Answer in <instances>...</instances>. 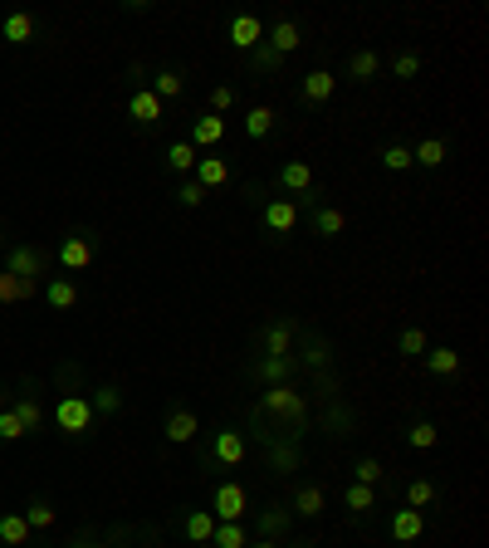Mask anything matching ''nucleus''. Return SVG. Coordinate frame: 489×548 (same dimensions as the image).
<instances>
[{
  "mask_svg": "<svg viewBox=\"0 0 489 548\" xmlns=\"http://www.w3.org/2000/svg\"><path fill=\"white\" fill-rule=\"evenodd\" d=\"M255 417H274L279 426H284L279 436L304 441V426H308V397L294 387V382H279V387H265V392H259Z\"/></svg>",
  "mask_w": 489,
  "mask_h": 548,
  "instance_id": "f257e3e1",
  "label": "nucleus"
},
{
  "mask_svg": "<svg viewBox=\"0 0 489 548\" xmlns=\"http://www.w3.org/2000/svg\"><path fill=\"white\" fill-rule=\"evenodd\" d=\"M55 426L64 431V436H89L93 431V407H89V397H59V407H55Z\"/></svg>",
  "mask_w": 489,
  "mask_h": 548,
  "instance_id": "f03ea898",
  "label": "nucleus"
},
{
  "mask_svg": "<svg viewBox=\"0 0 489 548\" xmlns=\"http://www.w3.org/2000/svg\"><path fill=\"white\" fill-rule=\"evenodd\" d=\"M211 514H215V524L245 519V514H249V490L240 480H221V485H215V494H211Z\"/></svg>",
  "mask_w": 489,
  "mask_h": 548,
  "instance_id": "7ed1b4c3",
  "label": "nucleus"
},
{
  "mask_svg": "<svg viewBox=\"0 0 489 548\" xmlns=\"http://www.w3.org/2000/svg\"><path fill=\"white\" fill-rule=\"evenodd\" d=\"M259 221H265V231H269V235H294L304 215H299L294 196H274V201H265V211H259Z\"/></svg>",
  "mask_w": 489,
  "mask_h": 548,
  "instance_id": "20e7f679",
  "label": "nucleus"
},
{
  "mask_svg": "<svg viewBox=\"0 0 489 548\" xmlns=\"http://www.w3.org/2000/svg\"><path fill=\"white\" fill-rule=\"evenodd\" d=\"M304 333V324H299L294 314H279V318H269L265 324V353L269 358H284V353H294V338Z\"/></svg>",
  "mask_w": 489,
  "mask_h": 548,
  "instance_id": "39448f33",
  "label": "nucleus"
},
{
  "mask_svg": "<svg viewBox=\"0 0 489 548\" xmlns=\"http://www.w3.org/2000/svg\"><path fill=\"white\" fill-rule=\"evenodd\" d=\"M45 255L35 250V245H10L5 250V274H15V279H30V284H39L45 279Z\"/></svg>",
  "mask_w": 489,
  "mask_h": 548,
  "instance_id": "423d86ee",
  "label": "nucleus"
},
{
  "mask_svg": "<svg viewBox=\"0 0 489 548\" xmlns=\"http://www.w3.org/2000/svg\"><path fill=\"white\" fill-rule=\"evenodd\" d=\"M93 260H98V250H93V240L83 231H74V235H64V240H59V265H64L69 274L89 270Z\"/></svg>",
  "mask_w": 489,
  "mask_h": 548,
  "instance_id": "0eeeda50",
  "label": "nucleus"
},
{
  "mask_svg": "<svg viewBox=\"0 0 489 548\" xmlns=\"http://www.w3.org/2000/svg\"><path fill=\"white\" fill-rule=\"evenodd\" d=\"M245 451H249L245 431L225 426V431H215V436H211V456H206V460H215V465H240Z\"/></svg>",
  "mask_w": 489,
  "mask_h": 548,
  "instance_id": "6e6552de",
  "label": "nucleus"
},
{
  "mask_svg": "<svg viewBox=\"0 0 489 548\" xmlns=\"http://www.w3.org/2000/svg\"><path fill=\"white\" fill-rule=\"evenodd\" d=\"M265 45L274 49V55H284V59H289L299 45H304V30H299V20H294V15H279L274 25L265 30Z\"/></svg>",
  "mask_w": 489,
  "mask_h": 548,
  "instance_id": "1a4fd4ad",
  "label": "nucleus"
},
{
  "mask_svg": "<svg viewBox=\"0 0 489 548\" xmlns=\"http://www.w3.org/2000/svg\"><path fill=\"white\" fill-rule=\"evenodd\" d=\"M225 39H231V45L240 49V55H249V49H255L259 39H265V20L249 15V10H240V15L231 20V30H225Z\"/></svg>",
  "mask_w": 489,
  "mask_h": 548,
  "instance_id": "9d476101",
  "label": "nucleus"
},
{
  "mask_svg": "<svg viewBox=\"0 0 489 548\" xmlns=\"http://www.w3.org/2000/svg\"><path fill=\"white\" fill-rule=\"evenodd\" d=\"M162 436H166V446H191L196 436H201V421H196V411H186V407H176L172 417H166V426H162Z\"/></svg>",
  "mask_w": 489,
  "mask_h": 548,
  "instance_id": "9b49d317",
  "label": "nucleus"
},
{
  "mask_svg": "<svg viewBox=\"0 0 489 548\" xmlns=\"http://www.w3.org/2000/svg\"><path fill=\"white\" fill-rule=\"evenodd\" d=\"M289 524H294V514H289L284 504H265V510L255 514V534L259 539H274V544H284Z\"/></svg>",
  "mask_w": 489,
  "mask_h": 548,
  "instance_id": "f8f14e48",
  "label": "nucleus"
},
{
  "mask_svg": "<svg viewBox=\"0 0 489 548\" xmlns=\"http://www.w3.org/2000/svg\"><path fill=\"white\" fill-rule=\"evenodd\" d=\"M186 142H191L196 152H201V148H221V142H225V118H221V113H201V118H191V138H186Z\"/></svg>",
  "mask_w": 489,
  "mask_h": 548,
  "instance_id": "ddd939ff",
  "label": "nucleus"
},
{
  "mask_svg": "<svg viewBox=\"0 0 489 548\" xmlns=\"http://www.w3.org/2000/svg\"><path fill=\"white\" fill-rule=\"evenodd\" d=\"M128 113H132V122H142V128H157V122L166 118V103L152 89H138L128 98Z\"/></svg>",
  "mask_w": 489,
  "mask_h": 548,
  "instance_id": "4468645a",
  "label": "nucleus"
},
{
  "mask_svg": "<svg viewBox=\"0 0 489 548\" xmlns=\"http://www.w3.org/2000/svg\"><path fill=\"white\" fill-rule=\"evenodd\" d=\"M274 181H279V191H289V196H304L308 186H314V167H308V162H299V157H289L284 167L274 172Z\"/></svg>",
  "mask_w": 489,
  "mask_h": 548,
  "instance_id": "2eb2a0df",
  "label": "nucleus"
},
{
  "mask_svg": "<svg viewBox=\"0 0 489 548\" xmlns=\"http://www.w3.org/2000/svg\"><path fill=\"white\" fill-rule=\"evenodd\" d=\"M299 367H304V363H299L294 353H284V358H269V353H265V358L255 363V377H259V382H269V387H279V382H289Z\"/></svg>",
  "mask_w": 489,
  "mask_h": 548,
  "instance_id": "dca6fc26",
  "label": "nucleus"
},
{
  "mask_svg": "<svg viewBox=\"0 0 489 548\" xmlns=\"http://www.w3.org/2000/svg\"><path fill=\"white\" fill-rule=\"evenodd\" d=\"M35 35H39V25H35L30 10H10L5 25H0V39H5V45H30Z\"/></svg>",
  "mask_w": 489,
  "mask_h": 548,
  "instance_id": "f3484780",
  "label": "nucleus"
},
{
  "mask_svg": "<svg viewBox=\"0 0 489 548\" xmlns=\"http://www.w3.org/2000/svg\"><path fill=\"white\" fill-rule=\"evenodd\" d=\"M333 89H338V74H328V69H308L304 84H299V98L304 103H328Z\"/></svg>",
  "mask_w": 489,
  "mask_h": 548,
  "instance_id": "a211bd4d",
  "label": "nucleus"
},
{
  "mask_svg": "<svg viewBox=\"0 0 489 548\" xmlns=\"http://www.w3.org/2000/svg\"><path fill=\"white\" fill-rule=\"evenodd\" d=\"M196 181L206 186V191H221V186H231V162L225 157H196Z\"/></svg>",
  "mask_w": 489,
  "mask_h": 548,
  "instance_id": "6ab92c4d",
  "label": "nucleus"
},
{
  "mask_svg": "<svg viewBox=\"0 0 489 548\" xmlns=\"http://www.w3.org/2000/svg\"><path fill=\"white\" fill-rule=\"evenodd\" d=\"M289 514H299V519H318V514H324V485L318 480H304L294 490V510Z\"/></svg>",
  "mask_w": 489,
  "mask_h": 548,
  "instance_id": "aec40b11",
  "label": "nucleus"
},
{
  "mask_svg": "<svg viewBox=\"0 0 489 548\" xmlns=\"http://www.w3.org/2000/svg\"><path fill=\"white\" fill-rule=\"evenodd\" d=\"M426 534V510H397L392 514V539L397 544H416Z\"/></svg>",
  "mask_w": 489,
  "mask_h": 548,
  "instance_id": "412c9836",
  "label": "nucleus"
},
{
  "mask_svg": "<svg viewBox=\"0 0 489 548\" xmlns=\"http://www.w3.org/2000/svg\"><path fill=\"white\" fill-rule=\"evenodd\" d=\"M308 225H314V235H324V240H333V235L348 231V215L338 211V206H318V211H308Z\"/></svg>",
  "mask_w": 489,
  "mask_h": 548,
  "instance_id": "4be33fe9",
  "label": "nucleus"
},
{
  "mask_svg": "<svg viewBox=\"0 0 489 548\" xmlns=\"http://www.w3.org/2000/svg\"><path fill=\"white\" fill-rule=\"evenodd\" d=\"M181 534H186V544L206 548V544H211V534H215V514L211 510H191L181 519Z\"/></svg>",
  "mask_w": 489,
  "mask_h": 548,
  "instance_id": "5701e85b",
  "label": "nucleus"
},
{
  "mask_svg": "<svg viewBox=\"0 0 489 548\" xmlns=\"http://www.w3.org/2000/svg\"><path fill=\"white\" fill-rule=\"evenodd\" d=\"M377 74H382V55H377V49H352V59H348V79H352V84H372Z\"/></svg>",
  "mask_w": 489,
  "mask_h": 548,
  "instance_id": "b1692460",
  "label": "nucleus"
},
{
  "mask_svg": "<svg viewBox=\"0 0 489 548\" xmlns=\"http://www.w3.org/2000/svg\"><path fill=\"white\" fill-rule=\"evenodd\" d=\"M45 304L55 308V314H69V308L79 304V284H74V279H49V284H45Z\"/></svg>",
  "mask_w": 489,
  "mask_h": 548,
  "instance_id": "393cba45",
  "label": "nucleus"
},
{
  "mask_svg": "<svg viewBox=\"0 0 489 548\" xmlns=\"http://www.w3.org/2000/svg\"><path fill=\"white\" fill-rule=\"evenodd\" d=\"M30 534H35V529L25 524V514H15V510L0 514V548H25Z\"/></svg>",
  "mask_w": 489,
  "mask_h": 548,
  "instance_id": "a878e982",
  "label": "nucleus"
},
{
  "mask_svg": "<svg viewBox=\"0 0 489 548\" xmlns=\"http://www.w3.org/2000/svg\"><path fill=\"white\" fill-rule=\"evenodd\" d=\"M39 294V284H30V279H15V274H5L0 270V304H30V299Z\"/></svg>",
  "mask_w": 489,
  "mask_h": 548,
  "instance_id": "bb28decb",
  "label": "nucleus"
},
{
  "mask_svg": "<svg viewBox=\"0 0 489 548\" xmlns=\"http://www.w3.org/2000/svg\"><path fill=\"white\" fill-rule=\"evenodd\" d=\"M249 544V529L240 519H225V524H215V534H211V548H245Z\"/></svg>",
  "mask_w": 489,
  "mask_h": 548,
  "instance_id": "cd10ccee",
  "label": "nucleus"
},
{
  "mask_svg": "<svg viewBox=\"0 0 489 548\" xmlns=\"http://www.w3.org/2000/svg\"><path fill=\"white\" fill-rule=\"evenodd\" d=\"M196 157H201V152H196L186 138L166 148V167H172V172H181V177H191V172H196Z\"/></svg>",
  "mask_w": 489,
  "mask_h": 548,
  "instance_id": "c85d7f7f",
  "label": "nucleus"
},
{
  "mask_svg": "<svg viewBox=\"0 0 489 548\" xmlns=\"http://www.w3.org/2000/svg\"><path fill=\"white\" fill-rule=\"evenodd\" d=\"M441 162H445V142L441 138H426V142H416V148H411V167L431 172V167H441Z\"/></svg>",
  "mask_w": 489,
  "mask_h": 548,
  "instance_id": "c756f323",
  "label": "nucleus"
},
{
  "mask_svg": "<svg viewBox=\"0 0 489 548\" xmlns=\"http://www.w3.org/2000/svg\"><path fill=\"white\" fill-rule=\"evenodd\" d=\"M426 367H431L435 377H455V372H460V353H455V348H426Z\"/></svg>",
  "mask_w": 489,
  "mask_h": 548,
  "instance_id": "7c9ffc66",
  "label": "nucleus"
},
{
  "mask_svg": "<svg viewBox=\"0 0 489 548\" xmlns=\"http://www.w3.org/2000/svg\"><path fill=\"white\" fill-rule=\"evenodd\" d=\"M352 485H372V490L387 485V465H382L377 456H362L358 465H352Z\"/></svg>",
  "mask_w": 489,
  "mask_h": 548,
  "instance_id": "2f4dec72",
  "label": "nucleus"
},
{
  "mask_svg": "<svg viewBox=\"0 0 489 548\" xmlns=\"http://www.w3.org/2000/svg\"><path fill=\"white\" fill-rule=\"evenodd\" d=\"M249 69H255V74H279V69H284V55H274V49L259 39V45L249 49Z\"/></svg>",
  "mask_w": 489,
  "mask_h": 548,
  "instance_id": "473e14b6",
  "label": "nucleus"
},
{
  "mask_svg": "<svg viewBox=\"0 0 489 548\" xmlns=\"http://www.w3.org/2000/svg\"><path fill=\"white\" fill-rule=\"evenodd\" d=\"M342 504H348L352 514H367V510H377V490H372V485H348V490H342Z\"/></svg>",
  "mask_w": 489,
  "mask_h": 548,
  "instance_id": "72a5a7b5",
  "label": "nucleus"
},
{
  "mask_svg": "<svg viewBox=\"0 0 489 548\" xmlns=\"http://www.w3.org/2000/svg\"><path fill=\"white\" fill-rule=\"evenodd\" d=\"M245 132H249V138H269V132H274V108H265V103H259V108H249L245 113Z\"/></svg>",
  "mask_w": 489,
  "mask_h": 548,
  "instance_id": "f704fd0d",
  "label": "nucleus"
},
{
  "mask_svg": "<svg viewBox=\"0 0 489 548\" xmlns=\"http://www.w3.org/2000/svg\"><path fill=\"white\" fill-rule=\"evenodd\" d=\"M152 93H157V98L166 103V98H181V89H186V79L176 74V69H157V79H152L148 84Z\"/></svg>",
  "mask_w": 489,
  "mask_h": 548,
  "instance_id": "c9c22d12",
  "label": "nucleus"
},
{
  "mask_svg": "<svg viewBox=\"0 0 489 548\" xmlns=\"http://www.w3.org/2000/svg\"><path fill=\"white\" fill-rule=\"evenodd\" d=\"M10 411L20 417L25 436H30V431H39V421H45V411H39V401H35V397H15V401H10Z\"/></svg>",
  "mask_w": 489,
  "mask_h": 548,
  "instance_id": "e433bc0d",
  "label": "nucleus"
},
{
  "mask_svg": "<svg viewBox=\"0 0 489 548\" xmlns=\"http://www.w3.org/2000/svg\"><path fill=\"white\" fill-rule=\"evenodd\" d=\"M426 348H431V338H426L421 328H401L397 333V353L401 358H426Z\"/></svg>",
  "mask_w": 489,
  "mask_h": 548,
  "instance_id": "4c0bfd02",
  "label": "nucleus"
},
{
  "mask_svg": "<svg viewBox=\"0 0 489 548\" xmlns=\"http://www.w3.org/2000/svg\"><path fill=\"white\" fill-rule=\"evenodd\" d=\"M435 494H441V490H435V480H411L407 485V510H431Z\"/></svg>",
  "mask_w": 489,
  "mask_h": 548,
  "instance_id": "58836bf2",
  "label": "nucleus"
},
{
  "mask_svg": "<svg viewBox=\"0 0 489 548\" xmlns=\"http://www.w3.org/2000/svg\"><path fill=\"white\" fill-rule=\"evenodd\" d=\"M89 407H93V417H113V411H122V392L118 387H98Z\"/></svg>",
  "mask_w": 489,
  "mask_h": 548,
  "instance_id": "ea45409f",
  "label": "nucleus"
},
{
  "mask_svg": "<svg viewBox=\"0 0 489 548\" xmlns=\"http://www.w3.org/2000/svg\"><path fill=\"white\" fill-rule=\"evenodd\" d=\"M25 524H30V529H55V504H49V500H30Z\"/></svg>",
  "mask_w": 489,
  "mask_h": 548,
  "instance_id": "a19ab883",
  "label": "nucleus"
},
{
  "mask_svg": "<svg viewBox=\"0 0 489 548\" xmlns=\"http://www.w3.org/2000/svg\"><path fill=\"white\" fill-rule=\"evenodd\" d=\"M206 196H211V191H206V186L196 181V177H181V186H176V201H181L186 211H196V206H201Z\"/></svg>",
  "mask_w": 489,
  "mask_h": 548,
  "instance_id": "79ce46f5",
  "label": "nucleus"
},
{
  "mask_svg": "<svg viewBox=\"0 0 489 548\" xmlns=\"http://www.w3.org/2000/svg\"><path fill=\"white\" fill-rule=\"evenodd\" d=\"M435 441H441V431H435L431 421H416V426L407 431V446H411V451H431Z\"/></svg>",
  "mask_w": 489,
  "mask_h": 548,
  "instance_id": "37998d69",
  "label": "nucleus"
},
{
  "mask_svg": "<svg viewBox=\"0 0 489 548\" xmlns=\"http://www.w3.org/2000/svg\"><path fill=\"white\" fill-rule=\"evenodd\" d=\"M382 167H387V172H411V148H401V142L382 148Z\"/></svg>",
  "mask_w": 489,
  "mask_h": 548,
  "instance_id": "c03bdc74",
  "label": "nucleus"
},
{
  "mask_svg": "<svg viewBox=\"0 0 489 548\" xmlns=\"http://www.w3.org/2000/svg\"><path fill=\"white\" fill-rule=\"evenodd\" d=\"M392 74H397V79H416V74H421V55H416V49H401V55L392 59Z\"/></svg>",
  "mask_w": 489,
  "mask_h": 548,
  "instance_id": "a18cd8bd",
  "label": "nucleus"
},
{
  "mask_svg": "<svg viewBox=\"0 0 489 548\" xmlns=\"http://www.w3.org/2000/svg\"><path fill=\"white\" fill-rule=\"evenodd\" d=\"M20 436H25V426H20V417L5 407V411H0V441L10 446V441H20Z\"/></svg>",
  "mask_w": 489,
  "mask_h": 548,
  "instance_id": "49530a36",
  "label": "nucleus"
},
{
  "mask_svg": "<svg viewBox=\"0 0 489 548\" xmlns=\"http://www.w3.org/2000/svg\"><path fill=\"white\" fill-rule=\"evenodd\" d=\"M231 108H235V89H231V84L211 89V113H221V118H225V113H231Z\"/></svg>",
  "mask_w": 489,
  "mask_h": 548,
  "instance_id": "de8ad7c7",
  "label": "nucleus"
},
{
  "mask_svg": "<svg viewBox=\"0 0 489 548\" xmlns=\"http://www.w3.org/2000/svg\"><path fill=\"white\" fill-rule=\"evenodd\" d=\"M245 548H284V544H274V539H249Z\"/></svg>",
  "mask_w": 489,
  "mask_h": 548,
  "instance_id": "09e8293b",
  "label": "nucleus"
},
{
  "mask_svg": "<svg viewBox=\"0 0 489 548\" xmlns=\"http://www.w3.org/2000/svg\"><path fill=\"white\" fill-rule=\"evenodd\" d=\"M69 548H108V544H93V539H79V544H69Z\"/></svg>",
  "mask_w": 489,
  "mask_h": 548,
  "instance_id": "8fccbe9b",
  "label": "nucleus"
},
{
  "mask_svg": "<svg viewBox=\"0 0 489 548\" xmlns=\"http://www.w3.org/2000/svg\"><path fill=\"white\" fill-rule=\"evenodd\" d=\"M10 407V397H5V387H0V411H5Z\"/></svg>",
  "mask_w": 489,
  "mask_h": 548,
  "instance_id": "3c124183",
  "label": "nucleus"
},
{
  "mask_svg": "<svg viewBox=\"0 0 489 548\" xmlns=\"http://www.w3.org/2000/svg\"><path fill=\"white\" fill-rule=\"evenodd\" d=\"M299 548H318V544H299Z\"/></svg>",
  "mask_w": 489,
  "mask_h": 548,
  "instance_id": "603ef678",
  "label": "nucleus"
},
{
  "mask_svg": "<svg viewBox=\"0 0 489 548\" xmlns=\"http://www.w3.org/2000/svg\"><path fill=\"white\" fill-rule=\"evenodd\" d=\"M206 548H211V544H206Z\"/></svg>",
  "mask_w": 489,
  "mask_h": 548,
  "instance_id": "864d4df0",
  "label": "nucleus"
}]
</instances>
